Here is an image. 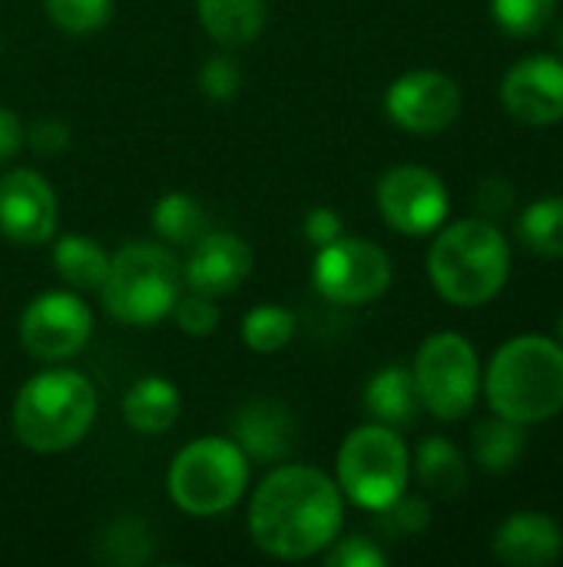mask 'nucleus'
I'll return each instance as SVG.
<instances>
[{
  "mask_svg": "<svg viewBox=\"0 0 563 567\" xmlns=\"http://www.w3.org/2000/svg\"><path fill=\"white\" fill-rule=\"evenodd\" d=\"M521 243L544 259H563V199L548 196L531 203L518 219Z\"/></svg>",
  "mask_w": 563,
  "mask_h": 567,
  "instance_id": "25",
  "label": "nucleus"
},
{
  "mask_svg": "<svg viewBox=\"0 0 563 567\" xmlns=\"http://www.w3.org/2000/svg\"><path fill=\"white\" fill-rule=\"evenodd\" d=\"M183 272L176 259L156 243H126L110 259L100 286L106 312L123 326H156L179 299Z\"/></svg>",
  "mask_w": 563,
  "mask_h": 567,
  "instance_id": "5",
  "label": "nucleus"
},
{
  "mask_svg": "<svg viewBox=\"0 0 563 567\" xmlns=\"http://www.w3.org/2000/svg\"><path fill=\"white\" fill-rule=\"evenodd\" d=\"M338 488L365 512H382L408 488L411 458L402 435L382 422L355 429L338 449Z\"/></svg>",
  "mask_w": 563,
  "mask_h": 567,
  "instance_id": "7",
  "label": "nucleus"
},
{
  "mask_svg": "<svg viewBox=\"0 0 563 567\" xmlns=\"http://www.w3.org/2000/svg\"><path fill=\"white\" fill-rule=\"evenodd\" d=\"M365 409L375 422H382L388 429L411 425L418 409H421L415 375L402 365H388V369L375 372L368 389H365Z\"/></svg>",
  "mask_w": 563,
  "mask_h": 567,
  "instance_id": "19",
  "label": "nucleus"
},
{
  "mask_svg": "<svg viewBox=\"0 0 563 567\" xmlns=\"http://www.w3.org/2000/svg\"><path fill=\"white\" fill-rule=\"evenodd\" d=\"M494 558L514 567L554 565L563 551L561 525L544 512H518L494 532Z\"/></svg>",
  "mask_w": 563,
  "mask_h": 567,
  "instance_id": "17",
  "label": "nucleus"
},
{
  "mask_svg": "<svg viewBox=\"0 0 563 567\" xmlns=\"http://www.w3.org/2000/svg\"><path fill=\"white\" fill-rule=\"evenodd\" d=\"M478 209L484 213V219H501L511 206H514V189L504 176H488L481 186H478V196H475Z\"/></svg>",
  "mask_w": 563,
  "mask_h": 567,
  "instance_id": "34",
  "label": "nucleus"
},
{
  "mask_svg": "<svg viewBox=\"0 0 563 567\" xmlns=\"http://www.w3.org/2000/svg\"><path fill=\"white\" fill-rule=\"evenodd\" d=\"M342 236V219H338V213L335 209H329V206H315L309 216H305V239L312 243V246H329V243H335Z\"/></svg>",
  "mask_w": 563,
  "mask_h": 567,
  "instance_id": "36",
  "label": "nucleus"
},
{
  "mask_svg": "<svg viewBox=\"0 0 563 567\" xmlns=\"http://www.w3.org/2000/svg\"><path fill=\"white\" fill-rule=\"evenodd\" d=\"M312 282L335 306H368L392 286V259L372 239L338 236L319 249Z\"/></svg>",
  "mask_w": 563,
  "mask_h": 567,
  "instance_id": "9",
  "label": "nucleus"
},
{
  "mask_svg": "<svg viewBox=\"0 0 563 567\" xmlns=\"http://www.w3.org/2000/svg\"><path fill=\"white\" fill-rule=\"evenodd\" d=\"M56 196L33 169L0 176V236L17 246H40L56 233Z\"/></svg>",
  "mask_w": 563,
  "mask_h": 567,
  "instance_id": "13",
  "label": "nucleus"
},
{
  "mask_svg": "<svg viewBox=\"0 0 563 567\" xmlns=\"http://www.w3.org/2000/svg\"><path fill=\"white\" fill-rule=\"evenodd\" d=\"M173 319H176V326H179L186 336L202 339V336H212V332H216V326H219V309H216V302H212L209 296L192 292V296H179V299H176Z\"/></svg>",
  "mask_w": 563,
  "mask_h": 567,
  "instance_id": "30",
  "label": "nucleus"
},
{
  "mask_svg": "<svg viewBox=\"0 0 563 567\" xmlns=\"http://www.w3.org/2000/svg\"><path fill=\"white\" fill-rule=\"evenodd\" d=\"M342 515V488L325 472L309 465H282L256 488L249 505V532L265 555L302 561L338 538Z\"/></svg>",
  "mask_w": 563,
  "mask_h": 567,
  "instance_id": "1",
  "label": "nucleus"
},
{
  "mask_svg": "<svg viewBox=\"0 0 563 567\" xmlns=\"http://www.w3.org/2000/svg\"><path fill=\"white\" fill-rule=\"evenodd\" d=\"M43 10L56 30L70 37H86L110 23L113 0H43Z\"/></svg>",
  "mask_w": 563,
  "mask_h": 567,
  "instance_id": "27",
  "label": "nucleus"
},
{
  "mask_svg": "<svg viewBox=\"0 0 563 567\" xmlns=\"http://www.w3.org/2000/svg\"><path fill=\"white\" fill-rule=\"evenodd\" d=\"M96 561H110V565H146L149 561V535L143 522L123 518L116 525H110L106 538L100 542Z\"/></svg>",
  "mask_w": 563,
  "mask_h": 567,
  "instance_id": "28",
  "label": "nucleus"
},
{
  "mask_svg": "<svg viewBox=\"0 0 563 567\" xmlns=\"http://www.w3.org/2000/svg\"><path fill=\"white\" fill-rule=\"evenodd\" d=\"M252 272V249L232 233H206L192 243L183 282L209 299L236 292Z\"/></svg>",
  "mask_w": 563,
  "mask_h": 567,
  "instance_id": "15",
  "label": "nucleus"
},
{
  "mask_svg": "<svg viewBox=\"0 0 563 567\" xmlns=\"http://www.w3.org/2000/svg\"><path fill=\"white\" fill-rule=\"evenodd\" d=\"M199 86L209 100L226 103L239 93L242 86V70L232 56H209L199 70Z\"/></svg>",
  "mask_w": 563,
  "mask_h": 567,
  "instance_id": "31",
  "label": "nucleus"
},
{
  "mask_svg": "<svg viewBox=\"0 0 563 567\" xmlns=\"http://www.w3.org/2000/svg\"><path fill=\"white\" fill-rule=\"evenodd\" d=\"M561 339H563V316H561Z\"/></svg>",
  "mask_w": 563,
  "mask_h": 567,
  "instance_id": "39",
  "label": "nucleus"
},
{
  "mask_svg": "<svg viewBox=\"0 0 563 567\" xmlns=\"http://www.w3.org/2000/svg\"><path fill=\"white\" fill-rule=\"evenodd\" d=\"M53 269L73 289H100L110 272V256L96 239L86 236H60L53 246Z\"/></svg>",
  "mask_w": 563,
  "mask_h": 567,
  "instance_id": "21",
  "label": "nucleus"
},
{
  "mask_svg": "<svg viewBox=\"0 0 563 567\" xmlns=\"http://www.w3.org/2000/svg\"><path fill=\"white\" fill-rule=\"evenodd\" d=\"M428 276L451 306L491 302L511 276V246L491 219H461L438 233L428 252Z\"/></svg>",
  "mask_w": 563,
  "mask_h": 567,
  "instance_id": "3",
  "label": "nucleus"
},
{
  "mask_svg": "<svg viewBox=\"0 0 563 567\" xmlns=\"http://www.w3.org/2000/svg\"><path fill=\"white\" fill-rule=\"evenodd\" d=\"M249 485V458L232 439L189 442L169 465L173 502L196 518H212L239 505Z\"/></svg>",
  "mask_w": 563,
  "mask_h": 567,
  "instance_id": "6",
  "label": "nucleus"
},
{
  "mask_svg": "<svg viewBox=\"0 0 563 567\" xmlns=\"http://www.w3.org/2000/svg\"><path fill=\"white\" fill-rule=\"evenodd\" d=\"M179 392L163 375L139 379L123 399V419L139 435H163L179 419Z\"/></svg>",
  "mask_w": 563,
  "mask_h": 567,
  "instance_id": "18",
  "label": "nucleus"
},
{
  "mask_svg": "<svg viewBox=\"0 0 563 567\" xmlns=\"http://www.w3.org/2000/svg\"><path fill=\"white\" fill-rule=\"evenodd\" d=\"M378 209L385 223L405 236H428L448 219V189L445 183L418 163L392 166L378 179Z\"/></svg>",
  "mask_w": 563,
  "mask_h": 567,
  "instance_id": "10",
  "label": "nucleus"
},
{
  "mask_svg": "<svg viewBox=\"0 0 563 567\" xmlns=\"http://www.w3.org/2000/svg\"><path fill=\"white\" fill-rule=\"evenodd\" d=\"M206 33L236 50L256 43L265 27V0H196Z\"/></svg>",
  "mask_w": 563,
  "mask_h": 567,
  "instance_id": "20",
  "label": "nucleus"
},
{
  "mask_svg": "<svg viewBox=\"0 0 563 567\" xmlns=\"http://www.w3.org/2000/svg\"><path fill=\"white\" fill-rule=\"evenodd\" d=\"M557 43H561V50H563V23L557 27Z\"/></svg>",
  "mask_w": 563,
  "mask_h": 567,
  "instance_id": "38",
  "label": "nucleus"
},
{
  "mask_svg": "<svg viewBox=\"0 0 563 567\" xmlns=\"http://www.w3.org/2000/svg\"><path fill=\"white\" fill-rule=\"evenodd\" d=\"M20 143H23V126H20L17 113L0 106V166L20 150Z\"/></svg>",
  "mask_w": 563,
  "mask_h": 567,
  "instance_id": "37",
  "label": "nucleus"
},
{
  "mask_svg": "<svg viewBox=\"0 0 563 567\" xmlns=\"http://www.w3.org/2000/svg\"><path fill=\"white\" fill-rule=\"evenodd\" d=\"M524 425L511 422V419H488L475 429V462L484 468V472H511L518 465V458L524 455Z\"/></svg>",
  "mask_w": 563,
  "mask_h": 567,
  "instance_id": "23",
  "label": "nucleus"
},
{
  "mask_svg": "<svg viewBox=\"0 0 563 567\" xmlns=\"http://www.w3.org/2000/svg\"><path fill=\"white\" fill-rule=\"evenodd\" d=\"M481 385L494 415L518 425L548 422L563 412V346L544 336H518L494 352Z\"/></svg>",
  "mask_w": 563,
  "mask_h": 567,
  "instance_id": "2",
  "label": "nucleus"
},
{
  "mask_svg": "<svg viewBox=\"0 0 563 567\" xmlns=\"http://www.w3.org/2000/svg\"><path fill=\"white\" fill-rule=\"evenodd\" d=\"M504 110L528 126H551L563 120V60L538 53L514 63L501 83Z\"/></svg>",
  "mask_w": 563,
  "mask_h": 567,
  "instance_id": "14",
  "label": "nucleus"
},
{
  "mask_svg": "<svg viewBox=\"0 0 563 567\" xmlns=\"http://www.w3.org/2000/svg\"><path fill=\"white\" fill-rule=\"evenodd\" d=\"M325 565L329 567H385L388 558L385 551L368 542L365 535H348L342 542H335V548L325 555Z\"/></svg>",
  "mask_w": 563,
  "mask_h": 567,
  "instance_id": "32",
  "label": "nucleus"
},
{
  "mask_svg": "<svg viewBox=\"0 0 563 567\" xmlns=\"http://www.w3.org/2000/svg\"><path fill=\"white\" fill-rule=\"evenodd\" d=\"M93 332V312L73 292H43L20 316V346L40 362L73 359Z\"/></svg>",
  "mask_w": 563,
  "mask_h": 567,
  "instance_id": "11",
  "label": "nucleus"
},
{
  "mask_svg": "<svg viewBox=\"0 0 563 567\" xmlns=\"http://www.w3.org/2000/svg\"><path fill=\"white\" fill-rule=\"evenodd\" d=\"M66 143H70V130H66V123H60V120H37V123L30 126V146H33L37 153H43V156L63 153Z\"/></svg>",
  "mask_w": 563,
  "mask_h": 567,
  "instance_id": "35",
  "label": "nucleus"
},
{
  "mask_svg": "<svg viewBox=\"0 0 563 567\" xmlns=\"http://www.w3.org/2000/svg\"><path fill=\"white\" fill-rule=\"evenodd\" d=\"M385 110L395 126L408 133H441L461 113V90L448 73L438 70H411L398 76L385 93Z\"/></svg>",
  "mask_w": 563,
  "mask_h": 567,
  "instance_id": "12",
  "label": "nucleus"
},
{
  "mask_svg": "<svg viewBox=\"0 0 563 567\" xmlns=\"http://www.w3.org/2000/svg\"><path fill=\"white\" fill-rule=\"evenodd\" d=\"M96 419V392L73 369L33 375L13 402V432L30 452L50 455L76 445Z\"/></svg>",
  "mask_w": 563,
  "mask_h": 567,
  "instance_id": "4",
  "label": "nucleus"
},
{
  "mask_svg": "<svg viewBox=\"0 0 563 567\" xmlns=\"http://www.w3.org/2000/svg\"><path fill=\"white\" fill-rule=\"evenodd\" d=\"M557 10V0H491V13L498 27L511 37L541 33Z\"/></svg>",
  "mask_w": 563,
  "mask_h": 567,
  "instance_id": "29",
  "label": "nucleus"
},
{
  "mask_svg": "<svg viewBox=\"0 0 563 567\" xmlns=\"http://www.w3.org/2000/svg\"><path fill=\"white\" fill-rule=\"evenodd\" d=\"M415 472H418V482L441 495V498H455L465 485H468V465H465V455L448 442V439H425L418 445V455H415Z\"/></svg>",
  "mask_w": 563,
  "mask_h": 567,
  "instance_id": "22",
  "label": "nucleus"
},
{
  "mask_svg": "<svg viewBox=\"0 0 563 567\" xmlns=\"http://www.w3.org/2000/svg\"><path fill=\"white\" fill-rule=\"evenodd\" d=\"M232 442L256 462H282L295 449V422L275 399H256L232 419Z\"/></svg>",
  "mask_w": 563,
  "mask_h": 567,
  "instance_id": "16",
  "label": "nucleus"
},
{
  "mask_svg": "<svg viewBox=\"0 0 563 567\" xmlns=\"http://www.w3.org/2000/svg\"><path fill=\"white\" fill-rule=\"evenodd\" d=\"M153 229L173 246H192L206 236V209L189 193H166L153 206Z\"/></svg>",
  "mask_w": 563,
  "mask_h": 567,
  "instance_id": "24",
  "label": "nucleus"
},
{
  "mask_svg": "<svg viewBox=\"0 0 563 567\" xmlns=\"http://www.w3.org/2000/svg\"><path fill=\"white\" fill-rule=\"evenodd\" d=\"M295 312H289L285 306H256L242 319V342L259 355H272L295 339Z\"/></svg>",
  "mask_w": 563,
  "mask_h": 567,
  "instance_id": "26",
  "label": "nucleus"
},
{
  "mask_svg": "<svg viewBox=\"0 0 563 567\" xmlns=\"http://www.w3.org/2000/svg\"><path fill=\"white\" fill-rule=\"evenodd\" d=\"M415 389L421 409L441 422H458L475 409L481 392V365L475 346L458 332H438L415 355Z\"/></svg>",
  "mask_w": 563,
  "mask_h": 567,
  "instance_id": "8",
  "label": "nucleus"
},
{
  "mask_svg": "<svg viewBox=\"0 0 563 567\" xmlns=\"http://www.w3.org/2000/svg\"><path fill=\"white\" fill-rule=\"evenodd\" d=\"M378 515H382V525L395 535H418L431 522L428 505L421 498H405V495L398 502H392L388 508H382Z\"/></svg>",
  "mask_w": 563,
  "mask_h": 567,
  "instance_id": "33",
  "label": "nucleus"
}]
</instances>
